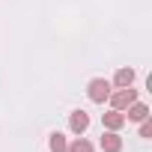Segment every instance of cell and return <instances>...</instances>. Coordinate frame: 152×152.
Returning <instances> with one entry per match:
<instances>
[{"instance_id": "1", "label": "cell", "mask_w": 152, "mask_h": 152, "mask_svg": "<svg viewBox=\"0 0 152 152\" xmlns=\"http://www.w3.org/2000/svg\"><path fill=\"white\" fill-rule=\"evenodd\" d=\"M110 90H113V84H110L107 78H93V81L87 84V96H90V102H96V104H104L107 96H110Z\"/></svg>"}, {"instance_id": "2", "label": "cell", "mask_w": 152, "mask_h": 152, "mask_svg": "<svg viewBox=\"0 0 152 152\" xmlns=\"http://www.w3.org/2000/svg\"><path fill=\"white\" fill-rule=\"evenodd\" d=\"M107 102H110V107H113V110H125V107H128L131 102H137V90H134V87H122V90H110Z\"/></svg>"}, {"instance_id": "3", "label": "cell", "mask_w": 152, "mask_h": 152, "mask_svg": "<svg viewBox=\"0 0 152 152\" xmlns=\"http://www.w3.org/2000/svg\"><path fill=\"white\" fill-rule=\"evenodd\" d=\"M69 128H72V134H78V137L87 134V128H90V113L81 110V107L72 110V113H69Z\"/></svg>"}, {"instance_id": "4", "label": "cell", "mask_w": 152, "mask_h": 152, "mask_svg": "<svg viewBox=\"0 0 152 152\" xmlns=\"http://www.w3.org/2000/svg\"><path fill=\"white\" fill-rule=\"evenodd\" d=\"M99 146H102V152H122V137H119V131H107V128H104Z\"/></svg>"}, {"instance_id": "5", "label": "cell", "mask_w": 152, "mask_h": 152, "mask_svg": "<svg viewBox=\"0 0 152 152\" xmlns=\"http://www.w3.org/2000/svg\"><path fill=\"white\" fill-rule=\"evenodd\" d=\"M122 113H125V122H143V119L149 116V107H146L143 102H131Z\"/></svg>"}, {"instance_id": "6", "label": "cell", "mask_w": 152, "mask_h": 152, "mask_svg": "<svg viewBox=\"0 0 152 152\" xmlns=\"http://www.w3.org/2000/svg\"><path fill=\"white\" fill-rule=\"evenodd\" d=\"M102 125H104L107 131H119V128L125 125V113H122V110H113V107H110L107 113H102Z\"/></svg>"}, {"instance_id": "7", "label": "cell", "mask_w": 152, "mask_h": 152, "mask_svg": "<svg viewBox=\"0 0 152 152\" xmlns=\"http://www.w3.org/2000/svg\"><path fill=\"white\" fill-rule=\"evenodd\" d=\"M134 78H137V72L134 69H128V66H122V69H116V75H113V87L116 90H122V87H134Z\"/></svg>"}, {"instance_id": "8", "label": "cell", "mask_w": 152, "mask_h": 152, "mask_svg": "<svg viewBox=\"0 0 152 152\" xmlns=\"http://www.w3.org/2000/svg\"><path fill=\"white\" fill-rule=\"evenodd\" d=\"M48 149H51V152H69V140H66V134L54 131V134L48 137Z\"/></svg>"}, {"instance_id": "9", "label": "cell", "mask_w": 152, "mask_h": 152, "mask_svg": "<svg viewBox=\"0 0 152 152\" xmlns=\"http://www.w3.org/2000/svg\"><path fill=\"white\" fill-rule=\"evenodd\" d=\"M69 152H96V146H93V143L81 134V137H75V140L69 143Z\"/></svg>"}, {"instance_id": "10", "label": "cell", "mask_w": 152, "mask_h": 152, "mask_svg": "<svg viewBox=\"0 0 152 152\" xmlns=\"http://www.w3.org/2000/svg\"><path fill=\"white\" fill-rule=\"evenodd\" d=\"M140 137H143V140H149V137H152V119H149V116L140 122Z\"/></svg>"}]
</instances>
